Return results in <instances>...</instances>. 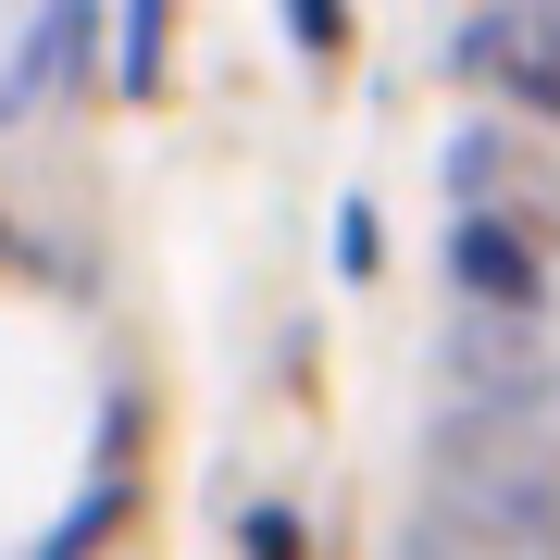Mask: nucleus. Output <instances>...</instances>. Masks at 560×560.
Segmentation results:
<instances>
[{
    "label": "nucleus",
    "instance_id": "4",
    "mask_svg": "<svg viewBox=\"0 0 560 560\" xmlns=\"http://www.w3.org/2000/svg\"><path fill=\"white\" fill-rule=\"evenodd\" d=\"M411 560H536V548H499V536H474V523H423Z\"/></svg>",
    "mask_w": 560,
    "mask_h": 560
},
{
    "label": "nucleus",
    "instance_id": "3",
    "mask_svg": "<svg viewBox=\"0 0 560 560\" xmlns=\"http://www.w3.org/2000/svg\"><path fill=\"white\" fill-rule=\"evenodd\" d=\"M474 50H486V62H511L536 113H560V25H474Z\"/></svg>",
    "mask_w": 560,
    "mask_h": 560
},
{
    "label": "nucleus",
    "instance_id": "1",
    "mask_svg": "<svg viewBox=\"0 0 560 560\" xmlns=\"http://www.w3.org/2000/svg\"><path fill=\"white\" fill-rule=\"evenodd\" d=\"M436 523H474V536H499V548H548L560 536V486H548V460L536 448H511L499 436H436Z\"/></svg>",
    "mask_w": 560,
    "mask_h": 560
},
{
    "label": "nucleus",
    "instance_id": "2",
    "mask_svg": "<svg viewBox=\"0 0 560 560\" xmlns=\"http://www.w3.org/2000/svg\"><path fill=\"white\" fill-rule=\"evenodd\" d=\"M448 275L474 287L486 312H536V249L499 237V224H460V237H448Z\"/></svg>",
    "mask_w": 560,
    "mask_h": 560
}]
</instances>
